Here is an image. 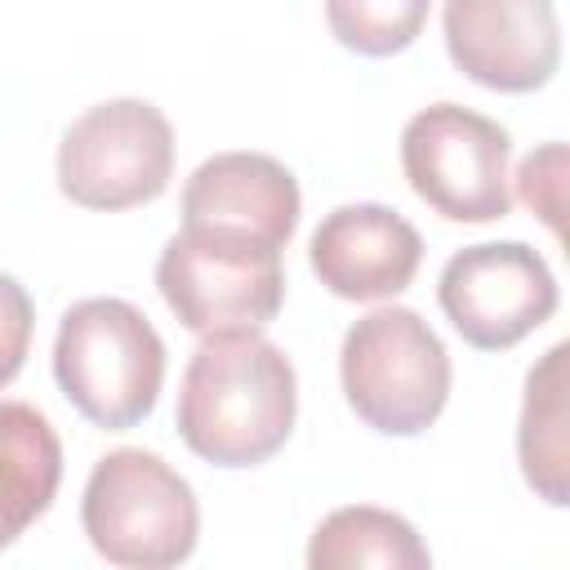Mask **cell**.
Wrapping results in <instances>:
<instances>
[{
  "mask_svg": "<svg viewBox=\"0 0 570 570\" xmlns=\"http://www.w3.org/2000/svg\"><path fill=\"white\" fill-rule=\"evenodd\" d=\"M298 379L258 330L205 334L178 387V436L218 468L267 463L294 432Z\"/></svg>",
  "mask_w": 570,
  "mask_h": 570,
  "instance_id": "obj_1",
  "label": "cell"
},
{
  "mask_svg": "<svg viewBox=\"0 0 570 570\" xmlns=\"http://www.w3.org/2000/svg\"><path fill=\"white\" fill-rule=\"evenodd\" d=\"M53 379L62 396L107 432L142 423L165 383V343L125 298L76 303L53 338Z\"/></svg>",
  "mask_w": 570,
  "mask_h": 570,
  "instance_id": "obj_2",
  "label": "cell"
},
{
  "mask_svg": "<svg viewBox=\"0 0 570 570\" xmlns=\"http://www.w3.org/2000/svg\"><path fill=\"white\" fill-rule=\"evenodd\" d=\"M343 396L383 436H419L450 401V352L414 307H374L343 334Z\"/></svg>",
  "mask_w": 570,
  "mask_h": 570,
  "instance_id": "obj_3",
  "label": "cell"
},
{
  "mask_svg": "<svg viewBox=\"0 0 570 570\" xmlns=\"http://www.w3.org/2000/svg\"><path fill=\"white\" fill-rule=\"evenodd\" d=\"M80 525L98 557L129 570H165L191 557L200 508L191 485L151 450H111L94 463Z\"/></svg>",
  "mask_w": 570,
  "mask_h": 570,
  "instance_id": "obj_4",
  "label": "cell"
},
{
  "mask_svg": "<svg viewBox=\"0 0 570 570\" xmlns=\"http://www.w3.org/2000/svg\"><path fill=\"white\" fill-rule=\"evenodd\" d=\"M156 285L191 334L263 330L285 303L281 249L236 232L183 227L156 258Z\"/></svg>",
  "mask_w": 570,
  "mask_h": 570,
  "instance_id": "obj_5",
  "label": "cell"
},
{
  "mask_svg": "<svg viewBox=\"0 0 570 570\" xmlns=\"http://www.w3.org/2000/svg\"><path fill=\"white\" fill-rule=\"evenodd\" d=\"M508 156V129L459 102H432L401 129V169L414 196L450 223H494L512 209Z\"/></svg>",
  "mask_w": 570,
  "mask_h": 570,
  "instance_id": "obj_6",
  "label": "cell"
},
{
  "mask_svg": "<svg viewBox=\"0 0 570 570\" xmlns=\"http://www.w3.org/2000/svg\"><path fill=\"white\" fill-rule=\"evenodd\" d=\"M174 178V129L142 98L89 107L58 142V187L85 209H134Z\"/></svg>",
  "mask_w": 570,
  "mask_h": 570,
  "instance_id": "obj_7",
  "label": "cell"
},
{
  "mask_svg": "<svg viewBox=\"0 0 570 570\" xmlns=\"http://www.w3.org/2000/svg\"><path fill=\"white\" fill-rule=\"evenodd\" d=\"M441 312L481 352H508L557 312V276L521 240H485L450 254L436 281Z\"/></svg>",
  "mask_w": 570,
  "mask_h": 570,
  "instance_id": "obj_8",
  "label": "cell"
},
{
  "mask_svg": "<svg viewBox=\"0 0 570 570\" xmlns=\"http://www.w3.org/2000/svg\"><path fill=\"white\" fill-rule=\"evenodd\" d=\"M450 62L499 94L543 89L561 62V22L552 0H445Z\"/></svg>",
  "mask_w": 570,
  "mask_h": 570,
  "instance_id": "obj_9",
  "label": "cell"
},
{
  "mask_svg": "<svg viewBox=\"0 0 570 570\" xmlns=\"http://www.w3.org/2000/svg\"><path fill=\"white\" fill-rule=\"evenodd\" d=\"M423 263V236L387 205H338L312 232V272L321 285L352 303L396 298Z\"/></svg>",
  "mask_w": 570,
  "mask_h": 570,
  "instance_id": "obj_10",
  "label": "cell"
},
{
  "mask_svg": "<svg viewBox=\"0 0 570 570\" xmlns=\"http://www.w3.org/2000/svg\"><path fill=\"white\" fill-rule=\"evenodd\" d=\"M298 183L263 151H218L200 160L183 187V227L236 232L285 249L298 227Z\"/></svg>",
  "mask_w": 570,
  "mask_h": 570,
  "instance_id": "obj_11",
  "label": "cell"
},
{
  "mask_svg": "<svg viewBox=\"0 0 570 570\" xmlns=\"http://www.w3.org/2000/svg\"><path fill=\"white\" fill-rule=\"evenodd\" d=\"M62 481V445L27 401H0V552L49 512Z\"/></svg>",
  "mask_w": 570,
  "mask_h": 570,
  "instance_id": "obj_12",
  "label": "cell"
},
{
  "mask_svg": "<svg viewBox=\"0 0 570 570\" xmlns=\"http://www.w3.org/2000/svg\"><path fill=\"white\" fill-rule=\"evenodd\" d=\"M566 356L570 347L557 343L543 352V361L525 374V401L517 423V459L530 481V490L566 508L570 503V436H566Z\"/></svg>",
  "mask_w": 570,
  "mask_h": 570,
  "instance_id": "obj_13",
  "label": "cell"
},
{
  "mask_svg": "<svg viewBox=\"0 0 570 570\" xmlns=\"http://www.w3.org/2000/svg\"><path fill=\"white\" fill-rule=\"evenodd\" d=\"M428 561H432V552L419 539V530L405 517H396L387 508H370V503L334 508L307 543L312 570H361V566L423 570Z\"/></svg>",
  "mask_w": 570,
  "mask_h": 570,
  "instance_id": "obj_14",
  "label": "cell"
},
{
  "mask_svg": "<svg viewBox=\"0 0 570 570\" xmlns=\"http://www.w3.org/2000/svg\"><path fill=\"white\" fill-rule=\"evenodd\" d=\"M428 4L432 0H325V18L343 49L365 58H392L419 40Z\"/></svg>",
  "mask_w": 570,
  "mask_h": 570,
  "instance_id": "obj_15",
  "label": "cell"
},
{
  "mask_svg": "<svg viewBox=\"0 0 570 570\" xmlns=\"http://www.w3.org/2000/svg\"><path fill=\"white\" fill-rule=\"evenodd\" d=\"M561 191H566V147L548 142L530 151L517 169V196L530 214H539L561 236Z\"/></svg>",
  "mask_w": 570,
  "mask_h": 570,
  "instance_id": "obj_16",
  "label": "cell"
},
{
  "mask_svg": "<svg viewBox=\"0 0 570 570\" xmlns=\"http://www.w3.org/2000/svg\"><path fill=\"white\" fill-rule=\"evenodd\" d=\"M31 325H36V312L27 289L9 272H0V387L22 370L31 347Z\"/></svg>",
  "mask_w": 570,
  "mask_h": 570,
  "instance_id": "obj_17",
  "label": "cell"
}]
</instances>
